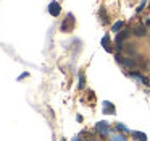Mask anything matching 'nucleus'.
<instances>
[{"label": "nucleus", "mask_w": 150, "mask_h": 141, "mask_svg": "<svg viewBox=\"0 0 150 141\" xmlns=\"http://www.w3.org/2000/svg\"><path fill=\"white\" fill-rule=\"evenodd\" d=\"M74 24H76V20L73 16V13H68L66 15V20L62 23V31L63 33H71L74 29Z\"/></svg>", "instance_id": "f257e3e1"}, {"label": "nucleus", "mask_w": 150, "mask_h": 141, "mask_svg": "<svg viewBox=\"0 0 150 141\" xmlns=\"http://www.w3.org/2000/svg\"><path fill=\"white\" fill-rule=\"evenodd\" d=\"M95 131H97L102 138L108 136V135H110V125H108V122H98V123L95 125Z\"/></svg>", "instance_id": "f03ea898"}, {"label": "nucleus", "mask_w": 150, "mask_h": 141, "mask_svg": "<svg viewBox=\"0 0 150 141\" xmlns=\"http://www.w3.org/2000/svg\"><path fill=\"white\" fill-rule=\"evenodd\" d=\"M129 31H127V29H121L120 31V33H118L116 34V41H115V42H116V47H118V49H123V42H124V39H127V37H129Z\"/></svg>", "instance_id": "7ed1b4c3"}, {"label": "nucleus", "mask_w": 150, "mask_h": 141, "mask_svg": "<svg viewBox=\"0 0 150 141\" xmlns=\"http://www.w3.org/2000/svg\"><path fill=\"white\" fill-rule=\"evenodd\" d=\"M49 13L52 15V16H58V15L62 13V7H60L58 2H50L49 4Z\"/></svg>", "instance_id": "20e7f679"}, {"label": "nucleus", "mask_w": 150, "mask_h": 141, "mask_svg": "<svg viewBox=\"0 0 150 141\" xmlns=\"http://www.w3.org/2000/svg\"><path fill=\"white\" fill-rule=\"evenodd\" d=\"M127 75L131 76V78H136L137 81H140L142 84H145V86H150V81H149V78H145L144 75H140V73H137V72H131V73H127Z\"/></svg>", "instance_id": "39448f33"}, {"label": "nucleus", "mask_w": 150, "mask_h": 141, "mask_svg": "<svg viewBox=\"0 0 150 141\" xmlns=\"http://www.w3.org/2000/svg\"><path fill=\"white\" fill-rule=\"evenodd\" d=\"M102 107H103V114H108V115H113L115 114V105L111 104L110 101H103Z\"/></svg>", "instance_id": "423d86ee"}, {"label": "nucleus", "mask_w": 150, "mask_h": 141, "mask_svg": "<svg viewBox=\"0 0 150 141\" xmlns=\"http://www.w3.org/2000/svg\"><path fill=\"white\" fill-rule=\"evenodd\" d=\"M132 33L136 34L137 37L145 36V26H144V24H136V26H134V29H132Z\"/></svg>", "instance_id": "0eeeda50"}, {"label": "nucleus", "mask_w": 150, "mask_h": 141, "mask_svg": "<svg viewBox=\"0 0 150 141\" xmlns=\"http://www.w3.org/2000/svg\"><path fill=\"white\" fill-rule=\"evenodd\" d=\"M102 47H103L107 52H111V42H110V36H108V34H105V36L102 37Z\"/></svg>", "instance_id": "6e6552de"}, {"label": "nucleus", "mask_w": 150, "mask_h": 141, "mask_svg": "<svg viewBox=\"0 0 150 141\" xmlns=\"http://www.w3.org/2000/svg\"><path fill=\"white\" fill-rule=\"evenodd\" d=\"M131 135H132V138L137 141H147V135L142 133V131H131Z\"/></svg>", "instance_id": "1a4fd4ad"}, {"label": "nucleus", "mask_w": 150, "mask_h": 141, "mask_svg": "<svg viewBox=\"0 0 150 141\" xmlns=\"http://www.w3.org/2000/svg\"><path fill=\"white\" fill-rule=\"evenodd\" d=\"M98 16H100L102 24H107V23H108V15L105 13V10H103V8H100V11H98Z\"/></svg>", "instance_id": "9d476101"}, {"label": "nucleus", "mask_w": 150, "mask_h": 141, "mask_svg": "<svg viewBox=\"0 0 150 141\" xmlns=\"http://www.w3.org/2000/svg\"><path fill=\"white\" fill-rule=\"evenodd\" d=\"M123 26H124V23H123V21H116V23H115L113 26H111V31L118 34V33L121 31V28H123Z\"/></svg>", "instance_id": "9b49d317"}, {"label": "nucleus", "mask_w": 150, "mask_h": 141, "mask_svg": "<svg viewBox=\"0 0 150 141\" xmlns=\"http://www.w3.org/2000/svg\"><path fill=\"white\" fill-rule=\"evenodd\" d=\"M84 86H86V75H84V72H81L79 73V84H78V88L82 89Z\"/></svg>", "instance_id": "f8f14e48"}, {"label": "nucleus", "mask_w": 150, "mask_h": 141, "mask_svg": "<svg viewBox=\"0 0 150 141\" xmlns=\"http://www.w3.org/2000/svg\"><path fill=\"white\" fill-rule=\"evenodd\" d=\"M108 141H127V140H126V136H123V135H113V136H110Z\"/></svg>", "instance_id": "ddd939ff"}, {"label": "nucleus", "mask_w": 150, "mask_h": 141, "mask_svg": "<svg viewBox=\"0 0 150 141\" xmlns=\"http://www.w3.org/2000/svg\"><path fill=\"white\" fill-rule=\"evenodd\" d=\"M116 130L118 131H123V133H129V128L123 123H116Z\"/></svg>", "instance_id": "4468645a"}, {"label": "nucleus", "mask_w": 150, "mask_h": 141, "mask_svg": "<svg viewBox=\"0 0 150 141\" xmlns=\"http://www.w3.org/2000/svg\"><path fill=\"white\" fill-rule=\"evenodd\" d=\"M144 7H145V0H142V2H140V5H139V7H137V13H139V11L142 10Z\"/></svg>", "instance_id": "2eb2a0df"}, {"label": "nucleus", "mask_w": 150, "mask_h": 141, "mask_svg": "<svg viewBox=\"0 0 150 141\" xmlns=\"http://www.w3.org/2000/svg\"><path fill=\"white\" fill-rule=\"evenodd\" d=\"M87 96H89V99H91V101H95V94H94L92 91H89V92H87Z\"/></svg>", "instance_id": "dca6fc26"}, {"label": "nucleus", "mask_w": 150, "mask_h": 141, "mask_svg": "<svg viewBox=\"0 0 150 141\" xmlns=\"http://www.w3.org/2000/svg\"><path fill=\"white\" fill-rule=\"evenodd\" d=\"M73 141H81V138H79V136H76V138H73Z\"/></svg>", "instance_id": "f3484780"}, {"label": "nucleus", "mask_w": 150, "mask_h": 141, "mask_svg": "<svg viewBox=\"0 0 150 141\" xmlns=\"http://www.w3.org/2000/svg\"><path fill=\"white\" fill-rule=\"evenodd\" d=\"M145 23H147V24H149V26H150V18H147V21H145Z\"/></svg>", "instance_id": "a211bd4d"}]
</instances>
